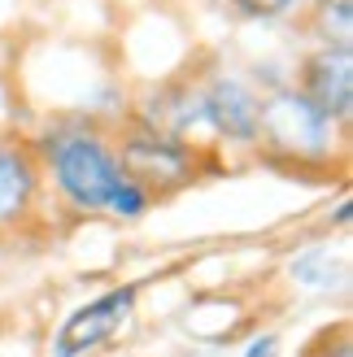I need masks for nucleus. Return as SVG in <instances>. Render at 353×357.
Returning a JSON list of instances; mask_svg holds the SVG:
<instances>
[{"mask_svg":"<svg viewBox=\"0 0 353 357\" xmlns=\"http://www.w3.org/2000/svg\"><path fill=\"white\" fill-rule=\"evenodd\" d=\"M275 353V340H271V335H266V340H257V349L249 353V357H271Z\"/></svg>","mask_w":353,"mask_h":357,"instance_id":"9b49d317","label":"nucleus"},{"mask_svg":"<svg viewBox=\"0 0 353 357\" xmlns=\"http://www.w3.org/2000/svg\"><path fill=\"white\" fill-rule=\"evenodd\" d=\"M292 5H296V0H236V9L249 13V17H279V13H288Z\"/></svg>","mask_w":353,"mask_h":357,"instance_id":"9d476101","label":"nucleus"},{"mask_svg":"<svg viewBox=\"0 0 353 357\" xmlns=\"http://www.w3.org/2000/svg\"><path fill=\"white\" fill-rule=\"evenodd\" d=\"M292 279L310 283V288H336V283H345V261H331L327 248H310L292 261Z\"/></svg>","mask_w":353,"mask_h":357,"instance_id":"1a4fd4ad","label":"nucleus"},{"mask_svg":"<svg viewBox=\"0 0 353 357\" xmlns=\"http://www.w3.org/2000/svg\"><path fill=\"white\" fill-rule=\"evenodd\" d=\"M131 301H135V292H110V296H100V301H92V305H83L70 323L61 327V335H57V357H83L87 349H96V344H105L110 335L122 327V318L131 314Z\"/></svg>","mask_w":353,"mask_h":357,"instance_id":"39448f33","label":"nucleus"},{"mask_svg":"<svg viewBox=\"0 0 353 357\" xmlns=\"http://www.w3.org/2000/svg\"><path fill=\"white\" fill-rule=\"evenodd\" d=\"M266 149L292 162H314L331 153L336 118H327L306 92H271L257 109V135Z\"/></svg>","mask_w":353,"mask_h":357,"instance_id":"f03ea898","label":"nucleus"},{"mask_svg":"<svg viewBox=\"0 0 353 357\" xmlns=\"http://www.w3.org/2000/svg\"><path fill=\"white\" fill-rule=\"evenodd\" d=\"M31 196H35V162L17 144L0 139V222H13L31 205Z\"/></svg>","mask_w":353,"mask_h":357,"instance_id":"0eeeda50","label":"nucleus"},{"mask_svg":"<svg viewBox=\"0 0 353 357\" xmlns=\"http://www.w3.org/2000/svg\"><path fill=\"white\" fill-rule=\"evenodd\" d=\"M44 157L57 188L79 209H114L118 192L131 183L118 166V153L105 149L92 131H52L44 139Z\"/></svg>","mask_w":353,"mask_h":357,"instance_id":"f257e3e1","label":"nucleus"},{"mask_svg":"<svg viewBox=\"0 0 353 357\" xmlns=\"http://www.w3.org/2000/svg\"><path fill=\"white\" fill-rule=\"evenodd\" d=\"M205 109H209V122H214L218 135H232V139H253L257 135V109L262 100L249 83L240 79H214L205 87Z\"/></svg>","mask_w":353,"mask_h":357,"instance_id":"423d86ee","label":"nucleus"},{"mask_svg":"<svg viewBox=\"0 0 353 357\" xmlns=\"http://www.w3.org/2000/svg\"><path fill=\"white\" fill-rule=\"evenodd\" d=\"M301 92L319 105L327 118L345 122L349 109H353V57H349V48L323 44L319 52H314V57L306 61Z\"/></svg>","mask_w":353,"mask_h":357,"instance_id":"20e7f679","label":"nucleus"},{"mask_svg":"<svg viewBox=\"0 0 353 357\" xmlns=\"http://www.w3.org/2000/svg\"><path fill=\"white\" fill-rule=\"evenodd\" d=\"M118 166L122 174L131 178V183L140 188H179L183 178H192V157L183 144H174V139H166L162 131L153 127H140L135 135L122 139L118 149Z\"/></svg>","mask_w":353,"mask_h":357,"instance_id":"7ed1b4c3","label":"nucleus"},{"mask_svg":"<svg viewBox=\"0 0 353 357\" xmlns=\"http://www.w3.org/2000/svg\"><path fill=\"white\" fill-rule=\"evenodd\" d=\"M323 357H349V344H336V349H327Z\"/></svg>","mask_w":353,"mask_h":357,"instance_id":"f8f14e48","label":"nucleus"},{"mask_svg":"<svg viewBox=\"0 0 353 357\" xmlns=\"http://www.w3.org/2000/svg\"><path fill=\"white\" fill-rule=\"evenodd\" d=\"M314 26H319L323 44L349 48V40H353V0H314Z\"/></svg>","mask_w":353,"mask_h":357,"instance_id":"6e6552de","label":"nucleus"}]
</instances>
